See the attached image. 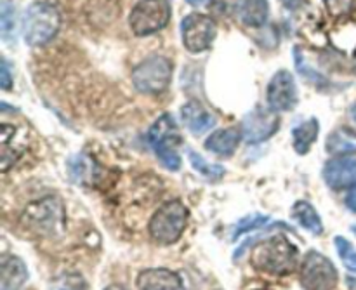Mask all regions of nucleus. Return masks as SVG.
Here are the masks:
<instances>
[{
	"label": "nucleus",
	"instance_id": "nucleus-1",
	"mask_svg": "<svg viewBox=\"0 0 356 290\" xmlns=\"http://www.w3.org/2000/svg\"><path fill=\"white\" fill-rule=\"evenodd\" d=\"M250 263L256 270L275 277H287L298 266V249L285 236L261 240L250 250Z\"/></svg>",
	"mask_w": 356,
	"mask_h": 290
},
{
	"label": "nucleus",
	"instance_id": "nucleus-2",
	"mask_svg": "<svg viewBox=\"0 0 356 290\" xmlns=\"http://www.w3.org/2000/svg\"><path fill=\"white\" fill-rule=\"evenodd\" d=\"M21 225L37 236H61L66 226L65 205L58 197H45L31 202L21 216Z\"/></svg>",
	"mask_w": 356,
	"mask_h": 290
},
{
	"label": "nucleus",
	"instance_id": "nucleus-3",
	"mask_svg": "<svg viewBox=\"0 0 356 290\" xmlns=\"http://www.w3.org/2000/svg\"><path fill=\"white\" fill-rule=\"evenodd\" d=\"M61 24V16L54 6L35 2L24 10L23 37L30 45H44L56 37Z\"/></svg>",
	"mask_w": 356,
	"mask_h": 290
},
{
	"label": "nucleus",
	"instance_id": "nucleus-4",
	"mask_svg": "<svg viewBox=\"0 0 356 290\" xmlns=\"http://www.w3.org/2000/svg\"><path fill=\"white\" fill-rule=\"evenodd\" d=\"M188 225V211L179 200L167 202L153 214L149 221V235L156 243L170 245L183 235Z\"/></svg>",
	"mask_w": 356,
	"mask_h": 290
},
{
	"label": "nucleus",
	"instance_id": "nucleus-5",
	"mask_svg": "<svg viewBox=\"0 0 356 290\" xmlns=\"http://www.w3.org/2000/svg\"><path fill=\"white\" fill-rule=\"evenodd\" d=\"M149 145L167 169H179L181 159L176 148L181 145V136L170 115H162L149 129Z\"/></svg>",
	"mask_w": 356,
	"mask_h": 290
},
{
	"label": "nucleus",
	"instance_id": "nucleus-6",
	"mask_svg": "<svg viewBox=\"0 0 356 290\" xmlns=\"http://www.w3.org/2000/svg\"><path fill=\"white\" fill-rule=\"evenodd\" d=\"M172 76V65L162 56H152L136 66L132 82L139 92L160 94L167 89Z\"/></svg>",
	"mask_w": 356,
	"mask_h": 290
},
{
	"label": "nucleus",
	"instance_id": "nucleus-7",
	"mask_svg": "<svg viewBox=\"0 0 356 290\" xmlns=\"http://www.w3.org/2000/svg\"><path fill=\"white\" fill-rule=\"evenodd\" d=\"M169 0H141L131 13V28L139 37H146L167 26L170 19Z\"/></svg>",
	"mask_w": 356,
	"mask_h": 290
},
{
	"label": "nucleus",
	"instance_id": "nucleus-8",
	"mask_svg": "<svg viewBox=\"0 0 356 290\" xmlns=\"http://www.w3.org/2000/svg\"><path fill=\"white\" fill-rule=\"evenodd\" d=\"M301 284L306 290H332L337 284V270L325 256L309 250L302 263Z\"/></svg>",
	"mask_w": 356,
	"mask_h": 290
},
{
	"label": "nucleus",
	"instance_id": "nucleus-9",
	"mask_svg": "<svg viewBox=\"0 0 356 290\" xmlns=\"http://www.w3.org/2000/svg\"><path fill=\"white\" fill-rule=\"evenodd\" d=\"M216 23L205 14H188L181 23V37L190 52L207 51L216 38Z\"/></svg>",
	"mask_w": 356,
	"mask_h": 290
},
{
	"label": "nucleus",
	"instance_id": "nucleus-10",
	"mask_svg": "<svg viewBox=\"0 0 356 290\" xmlns=\"http://www.w3.org/2000/svg\"><path fill=\"white\" fill-rule=\"evenodd\" d=\"M280 125V118H278L277 111L264 110V108L257 106L254 108L247 117L243 118L242 124V134L249 145H257V143L266 141L268 138L278 131Z\"/></svg>",
	"mask_w": 356,
	"mask_h": 290
},
{
	"label": "nucleus",
	"instance_id": "nucleus-11",
	"mask_svg": "<svg viewBox=\"0 0 356 290\" xmlns=\"http://www.w3.org/2000/svg\"><path fill=\"white\" fill-rule=\"evenodd\" d=\"M298 104V87L292 73L280 70L268 86V106L273 111H289Z\"/></svg>",
	"mask_w": 356,
	"mask_h": 290
},
{
	"label": "nucleus",
	"instance_id": "nucleus-12",
	"mask_svg": "<svg viewBox=\"0 0 356 290\" xmlns=\"http://www.w3.org/2000/svg\"><path fill=\"white\" fill-rule=\"evenodd\" d=\"M327 184L334 190L353 186L356 183V159L355 156H337L327 162L323 170Z\"/></svg>",
	"mask_w": 356,
	"mask_h": 290
},
{
	"label": "nucleus",
	"instance_id": "nucleus-13",
	"mask_svg": "<svg viewBox=\"0 0 356 290\" xmlns=\"http://www.w3.org/2000/svg\"><path fill=\"white\" fill-rule=\"evenodd\" d=\"M138 290H184L179 275L165 268L145 270L138 277Z\"/></svg>",
	"mask_w": 356,
	"mask_h": 290
},
{
	"label": "nucleus",
	"instance_id": "nucleus-14",
	"mask_svg": "<svg viewBox=\"0 0 356 290\" xmlns=\"http://www.w3.org/2000/svg\"><path fill=\"white\" fill-rule=\"evenodd\" d=\"M2 170H9L10 167L16 163V160L19 159L21 153L24 152V146H26V138L23 136V132L17 127L9 124L2 125Z\"/></svg>",
	"mask_w": 356,
	"mask_h": 290
},
{
	"label": "nucleus",
	"instance_id": "nucleus-15",
	"mask_svg": "<svg viewBox=\"0 0 356 290\" xmlns=\"http://www.w3.org/2000/svg\"><path fill=\"white\" fill-rule=\"evenodd\" d=\"M181 118H183L184 127H188V131L195 136L204 134L205 131H209V129L216 125L214 115L209 110H205L197 101L184 104L183 110H181Z\"/></svg>",
	"mask_w": 356,
	"mask_h": 290
},
{
	"label": "nucleus",
	"instance_id": "nucleus-16",
	"mask_svg": "<svg viewBox=\"0 0 356 290\" xmlns=\"http://www.w3.org/2000/svg\"><path fill=\"white\" fill-rule=\"evenodd\" d=\"M0 290H19L28 280L24 263L14 256H3L0 261Z\"/></svg>",
	"mask_w": 356,
	"mask_h": 290
},
{
	"label": "nucleus",
	"instance_id": "nucleus-17",
	"mask_svg": "<svg viewBox=\"0 0 356 290\" xmlns=\"http://www.w3.org/2000/svg\"><path fill=\"white\" fill-rule=\"evenodd\" d=\"M242 136V129L238 127L221 129V131H216L214 134L209 136V139L205 141V148L212 153H218V155L228 156L235 152Z\"/></svg>",
	"mask_w": 356,
	"mask_h": 290
},
{
	"label": "nucleus",
	"instance_id": "nucleus-18",
	"mask_svg": "<svg viewBox=\"0 0 356 290\" xmlns=\"http://www.w3.org/2000/svg\"><path fill=\"white\" fill-rule=\"evenodd\" d=\"M268 13H270L268 0H243L238 17L245 26L259 28L266 23Z\"/></svg>",
	"mask_w": 356,
	"mask_h": 290
},
{
	"label": "nucleus",
	"instance_id": "nucleus-19",
	"mask_svg": "<svg viewBox=\"0 0 356 290\" xmlns=\"http://www.w3.org/2000/svg\"><path fill=\"white\" fill-rule=\"evenodd\" d=\"M318 120L316 118H309V120L302 122L298 127L292 131V143H294V150L299 155H306L313 143L318 138Z\"/></svg>",
	"mask_w": 356,
	"mask_h": 290
},
{
	"label": "nucleus",
	"instance_id": "nucleus-20",
	"mask_svg": "<svg viewBox=\"0 0 356 290\" xmlns=\"http://www.w3.org/2000/svg\"><path fill=\"white\" fill-rule=\"evenodd\" d=\"M292 216H294V219L302 228L312 232L313 235H322L323 233L322 218H320L318 212L315 211V207L309 202H298L294 209H292Z\"/></svg>",
	"mask_w": 356,
	"mask_h": 290
},
{
	"label": "nucleus",
	"instance_id": "nucleus-21",
	"mask_svg": "<svg viewBox=\"0 0 356 290\" xmlns=\"http://www.w3.org/2000/svg\"><path fill=\"white\" fill-rule=\"evenodd\" d=\"M327 152L332 155H346L356 152V132L348 127H339L327 138Z\"/></svg>",
	"mask_w": 356,
	"mask_h": 290
},
{
	"label": "nucleus",
	"instance_id": "nucleus-22",
	"mask_svg": "<svg viewBox=\"0 0 356 290\" xmlns=\"http://www.w3.org/2000/svg\"><path fill=\"white\" fill-rule=\"evenodd\" d=\"M68 172L75 183L83 184L96 179L97 169L87 156H75L68 162Z\"/></svg>",
	"mask_w": 356,
	"mask_h": 290
},
{
	"label": "nucleus",
	"instance_id": "nucleus-23",
	"mask_svg": "<svg viewBox=\"0 0 356 290\" xmlns=\"http://www.w3.org/2000/svg\"><path fill=\"white\" fill-rule=\"evenodd\" d=\"M268 223H270V218H268V216H263V214L245 216V218L240 219V221L235 225V228L232 229V240H236L238 236H242L243 233H249L252 232V229L263 228V226H266Z\"/></svg>",
	"mask_w": 356,
	"mask_h": 290
},
{
	"label": "nucleus",
	"instance_id": "nucleus-24",
	"mask_svg": "<svg viewBox=\"0 0 356 290\" xmlns=\"http://www.w3.org/2000/svg\"><path fill=\"white\" fill-rule=\"evenodd\" d=\"M190 162L195 170L204 174V176L209 177L211 181H219L222 176H225V167L216 166V163H207L200 155H198V153L190 152Z\"/></svg>",
	"mask_w": 356,
	"mask_h": 290
},
{
	"label": "nucleus",
	"instance_id": "nucleus-25",
	"mask_svg": "<svg viewBox=\"0 0 356 290\" xmlns=\"http://www.w3.org/2000/svg\"><path fill=\"white\" fill-rule=\"evenodd\" d=\"M336 249L344 266L356 273V250L355 247L351 245V242H348L343 236H336Z\"/></svg>",
	"mask_w": 356,
	"mask_h": 290
},
{
	"label": "nucleus",
	"instance_id": "nucleus-26",
	"mask_svg": "<svg viewBox=\"0 0 356 290\" xmlns=\"http://www.w3.org/2000/svg\"><path fill=\"white\" fill-rule=\"evenodd\" d=\"M0 26H2L3 37H7L14 30V7L10 6L9 0H2V7H0Z\"/></svg>",
	"mask_w": 356,
	"mask_h": 290
},
{
	"label": "nucleus",
	"instance_id": "nucleus-27",
	"mask_svg": "<svg viewBox=\"0 0 356 290\" xmlns=\"http://www.w3.org/2000/svg\"><path fill=\"white\" fill-rule=\"evenodd\" d=\"M323 2H325V7L330 13V16L334 17L348 16L355 7V0H323Z\"/></svg>",
	"mask_w": 356,
	"mask_h": 290
},
{
	"label": "nucleus",
	"instance_id": "nucleus-28",
	"mask_svg": "<svg viewBox=\"0 0 356 290\" xmlns=\"http://www.w3.org/2000/svg\"><path fill=\"white\" fill-rule=\"evenodd\" d=\"M242 3L243 0H214V10L226 16H238Z\"/></svg>",
	"mask_w": 356,
	"mask_h": 290
},
{
	"label": "nucleus",
	"instance_id": "nucleus-29",
	"mask_svg": "<svg viewBox=\"0 0 356 290\" xmlns=\"http://www.w3.org/2000/svg\"><path fill=\"white\" fill-rule=\"evenodd\" d=\"M0 86L3 90H9L13 86V79H10V66L7 59H2V68H0Z\"/></svg>",
	"mask_w": 356,
	"mask_h": 290
},
{
	"label": "nucleus",
	"instance_id": "nucleus-30",
	"mask_svg": "<svg viewBox=\"0 0 356 290\" xmlns=\"http://www.w3.org/2000/svg\"><path fill=\"white\" fill-rule=\"evenodd\" d=\"M346 205H348V209H350V211L356 212V183L353 184V186H351L350 193H348Z\"/></svg>",
	"mask_w": 356,
	"mask_h": 290
},
{
	"label": "nucleus",
	"instance_id": "nucleus-31",
	"mask_svg": "<svg viewBox=\"0 0 356 290\" xmlns=\"http://www.w3.org/2000/svg\"><path fill=\"white\" fill-rule=\"evenodd\" d=\"M284 2L289 9H298V7L302 3V0H284Z\"/></svg>",
	"mask_w": 356,
	"mask_h": 290
},
{
	"label": "nucleus",
	"instance_id": "nucleus-32",
	"mask_svg": "<svg viewBox=\"0 0 356 290\" xmlns=\"http://www.w3.org/2000/svg\"><path fill=\"white\" fill-rule=\"evenodd\" d=\"M186 2L190 3V6L200 7V6H205V3H207V2H211V0H186Z\"/></svg>",
	"mask_w": 356,
	"mask_h": 290
},
{
	"label": "nucleus",
	"instance_id": "nucleus-33",
	"mask_svg": "<svg viewBox=\"0 0 356 290\" xmlns=\"http://www.w3.org/2000/svg\"><path fill=\"white\" fill-rule=\"evenodd\" d=\"M104 290H127V289H124L122 285H110V287H106Z\"/></svg>",
	"mask_w": 356,
	"mask_h": 290
},
{
	"label": "nucleus",
	"instance_id": "nucleus-34",
	"mask_svg": "<svg viewBox=\"0 0 356 290\" xmlns=\"http://www.w3.org/2000/svg\"><path fill=\"white\" fill-rule=\"evenodd\" d=\"M351 118H353L355 124H356V103L351 106Z\"/></svg>",
	"mask_w": 356,
	"mask_h": 290
},
{
	"label": "nucleus",
	"instance_id": "nucleus-35",
	"mask_svg": "<svg viewBox=\"0 0 356 290\" xmlns=\"http://www.w3.org/2000/svg\"><path fill=\"white\" fill-rule=\"evenodd\" d=\"M355 72H356V58H355Z\"/></svg>",
	"mask_w": 356,
	"mask_h": 290
},
{
	"label": "nucleus",
	"instance_id": "nucleus-36",
	"mask_svg": "<svg viewBox=\"0 0 356 290\" xmlns=\"http://www.w3.org/2000/svg\"><path fill=\"white\" fill-rule=\"evenodd\" d=\"M353 232H355V233H356V228H353Z\"/></svg>",
	"mask_w": 356,
	"mask_h": 290
}]
</instances>
